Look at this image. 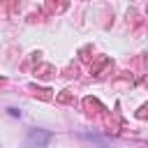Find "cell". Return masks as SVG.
<instances>
[{
    "label": "cell",
    "instance_id": "6da1fadb",
    "mask_svg": "<svg viewBox=\"0 0 148 148\" xmlns=\"http://www.w3.org/2000/svg\"><path fill=\"white\" fill-rule=\"evenodd\" d=\"M53 139V132L42 130V127H32L25 134V148H46Z\"/></svg>",
    "mask_w": 148,
    "mask_h": 148
},
{
    "label": "cell",
    "instance_id": "7a4b0ae2",
    "mask_svg": "<svg viewBox=\"0 0 148 148\" xmlns=\"http://www.w3.org/2000/svg\"><path fill=\"white\" fill-rule=\"evenodd\" d=\"M7 113H9L12 118H21V109H16V106H9V109H7Z\"/></svg>",
    "mask_w": 148,
    "mask_h": 148
}]
</instances>
